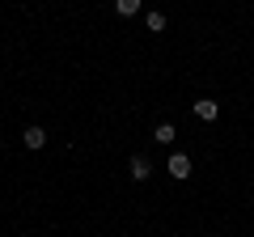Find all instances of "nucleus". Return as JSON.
Segmentation results:
<instances>
[{
  "mask_svg": "<svg viewBox=\"0 0 254 237\" xmlns=\"http://www.w3.org/2000/svg\"><path fill=\"white\" fill-rule=\"evenodd\" d=\"M165 170H170V178H174V182H187V178H190V157H187V153H170Z\"/></svg>",
  "mask_w": 254,
  "mask_h": 237,
  "instance_id": "1",
  "label": "nucleus"
},
{
  "mask_svg": "<svg viewBox=\"0 0 254 237\" xmlns=\"http://www.w3.org/2000/svg\"><path fill=\"white\" fill-rule=\"evenodd\" d=\"M195 118H203V123L220 118V102H212V98H199V102H195Z\"/></svg>",
  "mask_w": 254,
  "mask_h": 237,
  "instance_id": "2",
  "label": "nucleus"
},
{
  "mask_svg": "<svg viewBox=\"0 0 254 237\" xmlns=\"http://www.w3.org/2000/svg\"><path fill=\"white\" fill-rule=\"evenodd\" d=\"M21 144H26V148H43V144H47V131L34 123V127H26V131H21Z\"/></svg>",
  "mask_w": 254,
  "mask_h": 237,
  "instance_id": "3",
  "label": "nucleus"
},
{
  "mask_svg": "<svg viewBox=\"0 0 254 237\" xmlns=\"http://www.w3.org/2000/svg\"><path fill=\"white\" fill-rule=\"evenodd\" d=\"M127 170H131V178H136V182H144L148 174H153V165H148V157H131V161H127Z\"/></svg>",
  "mask_w": 254,
  "mask_h": 237,
  "instance_id": "4",
  "label": "nucleus"
},
{
  "mask_svg": "<svg viewBox=\"0 0 254 237\" xmlns=\"http://www.w3.org/2000/svg\"><path fill=\"white\" fill-rule=\"evenodd\" d=\"M153 140H157V144H174V140H178V131H174V123H157Z\"/></svg>",
  "mask_w": 254,
  "mask_h": 237,
  "instance_id": "5",
  "label": "nucleus"
},
{
  "mask_svg": "<svg viewBox=\"0 0 254 237\" xmlns=\"http://www.w3.org/2000/svg\"><path fill=\"white\" fill-rule=\"evenodd\" d=\"M140 4H144V0H115V13H119V17H136Z\"/></svg>",
  "mask_w": 254,
  "mask_h": 237,
  "instance_id": "6",
  "label": "nucleus"
},
{
  "mask_svg": "<svg viewBox=\"0 0 254 237\" xmlns=\"http://www.w3.org/2000/svg\"><path fill=\"white\" fill-rule=\"evenodd\" d=\"M148 30L161 34V30H165V13H148Z\"/></svg>",
  "mask_w": 254,
  "mask_h": 237,
  "instance_id": "7",
  "label": "nucleus"
}]
</instances>
